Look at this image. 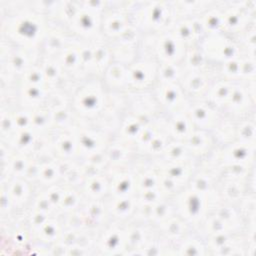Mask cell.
I'll return each mask as SVG.
<instances>
[{
	"instance_id": "obj_4",
	"label": "cell",
	"mask_w": 256,
	"mask_h": 256,
	"mask_svg": "<svg viewBox=\"0 0 256 256\" xmlns=\"http://www.w3.org/2000/svg\"><path fill=\"white\" fill-rule=\"evenodd\" d=\"M128 90L132 92H147L157 83L158 63L149 56L137 57L127 65Z\"/></svg>"
},
{
	"instance_id": "obj_7",
	"label": "cell",
	"mask_w": 256,
	"mask_h": 256,
	"mask_svg": "<svg viewBox=\"0 0 256 256\" xmlns=\"http://www.w3.org/2000/svg\"><path fill=\"white\" fill-rule=\"evenodd\" d=\"M152 90L159 107L165 109L166 113L183 110L189 103L179 83L157 82Z\"/></svg>"
},
{
	"instance_id": "obj_15",
	"label": "cell",
	"mask_w": 256,
	"mask_h": 256,
	"mask_svg": "<svg viewBox=\"0 0 256 256\" xmlns=\"http://www.w3.org/2000/svg\"><path fill=\"white\" fill-rule=\"evenodd\" d=\"M7 192L3 191L8 199V204L13 207H20L31 196V186L26 178L11 177L8 178Z\"/></svg>"
},
{
	"instance_id": "obj_14",
	"label": "cell",
	"mask_w": 256,
	"mask_h": 256,
	"mask_svg": "<svg viewBox=\"0 0 256 256\" xmlns=\"http://www.w3.org/2000/svg\"><path fill=\"white\" fill-rule=\"evenodd\" d=\"M215 140L208 132L200 129H195L192 135L184 141V145L192 158L202 157L210 154L214 146Z\"/></svg>"
},
{
	"instance_id": "obj_2",
	"label": "cell",
	"mask_w": 256,
	"mask_h": 256,
	"mask_svg": "<svg viewBox=\"0 0 256 256\" xmlns=\"http://www.w3.org/2000/svg\"><path fill=\"white\" fill-rule=\"evenodd\" d=\"M104 86V83L94 78L88 79L76 90L72 95L71 105L77 116L91 121L105 112L109 97L105 93Z\"/></svg>"
},
{
	"instance_id": "obj_17",
	"label": "cell",
	"mask_w": 256,
	"mask_h": 256,
	"mask_svg": "<svg viewBox=\"0 0 256 256\" xmlns=\"http://www.w3.org/2000/svg\"><path fill=\"white\" fill-rule=\"evenodd\" d=\"M174 254L185 255H204L208 254V249L205 240L201 237L195 236L191 233H187L181 240L175 243Z\"/></svg>"
},
{
	"instance_id": "obj_3",
	"label": "cell",
	"mask_w": 256,
	"mask_h": 256,
	"mask_svg": "<svg viewBox=\"0 0 256 256\" xmlns=\"http://www.w3.org/2000/svg\"><path fill=\"white\" fill-rule=\"evenodd\" d=\"M198 46L210 63L218 65L242 54L235 40L224 33L205 35Z\"/></svg>"
},
{
	"instance_id": "obj_10",
	"label": "cell",
	"mask_w": 256,
	"mask_h": 256,
	"mask_svg": "<svg viewBox=\"0 0 256 256\" xmlns=\"http://www.w3.org/2000/svg\"><path fill=\"white\" fill-rule=\"evenodd\" d=\"M109 181V196L124 197L136 195V174L135 170L127 167L107 169Z\"/></svg>"
},
{
	"instance_id": "obj_1",
	"label": "cell",
	"mask_w": 256,
	"mask_h": 256,
	"mask_svg": "<svg viewBox=\"0 0 256 256\" xmlns=\"http://www.w3.org/2000/svg\"><path fill=\"white\" fill-rule=\"evenodd\" d=\"M12 18L6 26L7 38L15 46L35 51L37 46L43 44L48 33V27L40 15L23 13Z\"/></svg>"
},
{
	"instance_id": "obj_5",
	"label": "cell",
	"mask_w": 256,
	"mask_h": 256,
	"mask_svg": "<svg viewBox=\"0 0 256 256\" xmlns=\"http://www.w3.org/2000/svg\"><path fill=\"white\" fill-rule=\"evenodd\" d=\"M95 249L106 255L126 254L128 250L127 225L116 221L104 227L95 238Z\"/></svg>"
},
{
	"instance_id": "obj_16",
	"label": "cell",
	"mask_w": 256,
	"mask_h": 256,
	"mask_svg": "<svg viewBox=\"0 0 256 256\" xmlns=\"http://www.w3.org/2000/svg\"><path fill=\"white\" fill-rule=\"evenodd\" d=\"M102 78L104 85L114 92L128 90L127 65L113 61L105 70Z\"/></svg>"
},
{
	"instance_id": "obj_11",
	"label": "cell",
	"mask_w": 256,
	"mask_h": 256,
	"mask_svg": "<svg viewBox=\"0 0 256 256\" xmlns=\"http://www.w3.org/2000/svg\"><path fill=\"white\" fill-rule=\"evenodd\" d=\"M179 84L188 100L204 99L210 85V74L200 71H185Z\"/></svg>"
},
{
	"instance_id": "obj_8",
	"label": "cell",
	"mask_w": 256,
	"mask_h": 256,
	"mask_svg": "<svg viewBox=\"0 0 256 256\" xmlns=\"http://www.w3.org/2000/svg\"><path fill=\"white\" fill-rule=\"evenodd\" d=\"M185 111L195 128L208 132L213 131L222 120L221 112L205 99L189 101Z\"/></svg>"
},
{
	"instance_id": "obj_12",
	"label": "cell",
	"mask_w": 256,
	"mask_h": 256,
	"mask_svg": "<svg viewBox=\"0 0 256 256\" xmlns=\"http://www.w3.org/2000/svg\"><path fill=\"white\" fill-rule=\"evenodd\" d=\"M79 190L88 200L105 199L109 194V181L106 172L93 171L90 174L85 173Z\"/></svg>"
},
{
	"instance_id": "obj_13",
	"label": "cell",
	"mask_w": 256,
	"mask_h": 256,
	"mask_svg": "<svg viewBox=\"0 0 256 256\" xmlns=\"http://www.w3.org/2000/svg\"><path fill=\"white\" fill-rule=\"evenodd\" d=\"M107 212L115 221L123 222L135 216L137 210V200L135 196L116 197L109 196L104 199Z\"/></svg>"
},
{
	"instance_id": "obj_9",
	"label": "cell",
	"mask_w": 256,
	"mask_h": 256,
	"mask_svg": "<svg viewBox=\"0 0 256 256\" xmlns=\"http://www.w3.org/2000/svg\"><path fill=\"white\" fill-rule=\"evenodd\" d=\"M158 121L173 141H186L196 129L185 109L166 113V116L159 117Z\"/></svg>"
},
{
	"instance_id": "obj_6",
	"label": "cell",
	"mask_w": 256,
	"mask_h": 256,
	"mask_svg": "<svg viewBox=\"0 0 256 256\" xmlns=\"http://www.w3.org/2000/svg\"><path fill=\"white\" fill-rule=\"evenodd\" d=\"M134 29L129 13L126 9L111 8L102 13L101 18V34L102 37L108 39L106 41H115L131 33Z\"/></svg>"
}]
</instances>
